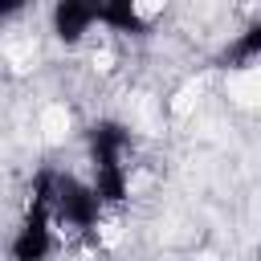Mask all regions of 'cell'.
Returning <instances> with one entry per match:
<instances>
[{
    "instance_id": "cell-1",
    "label": "cell",
    "mask_w": 261,
    "mask_h": 261,
    "mask_svg": "<svg viewBox=\"0 0 261 261\" xmlns=\"http://www.w3.org/2000/svg\"><path fill=\"white\" fill-rule=\"evenodd\" d=\"M53 33L65 45L86 41L98 24H106V0H53Z\"/></svg>"
},
{
    "instance_id": "cell-2",
    "label": "cell",
    "mask_w": 261,
    "mask_h": 261,
    "mask_svg": "<svg viewBox=\"0 0 261 261\" xmlns=\"http://www.w3.org/2000/svg\"><path fill=\"white\" fill-rule=\"evenodd\" d=\"M228 57H232V61H253V57H261V16L237 37V45H232Z\"/></svg>"
}]
</instances>
